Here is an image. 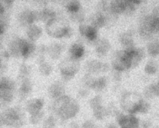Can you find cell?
I'll list each match as a JSON object with an SVG mask.
<instances>
[{"label": "cell", "instance_id": "obj_20", "mask_svg": "<svg viewBox=\"0 0 159 128\" xmlns=\"http://www.w3.org/2000/svg\"><path fill=\"white\" fill-rule=\"evenodd\" d=\"M32 85L29 78L22 80L20 87L19 88V96L20 99H24L27 96H28L32 91Z\"/></svg>", "mask_w": 159, "mask_h": 128}, {"label": "cell", "instance_id": "obj_49", "mask_svg": "<svg viewBox=\"0 0 159 128\" xmlns=\"http://www.w3.org/2000/svg\"><path fill=\"white\" fill-rule=\"evenodd\" d=\"M4 12V7L2 4L0 3V17H1Z\"/></svg>", "mask_w": 159, "mask_h": 128}, {"label": "cell", "instance_id": "obj_18", "mask_svg": "<svg viewBox=\"0 0 159 128\" xmlns=\"http://www.w3.org/2000/svg\"><path fill=\"white\" fill-rule=\"evenodd\" d=\"M42 34V29L35 24H32L28 26L27 30V35L28 38L31 41H35L38 40Z\"/></svg>", "mask_w": 159, "mask_h": 128}, {"label": "cell", "instance_id": "obj_39", "mask_svg": "<svg viewBox=\"0 0 159 128\" xmlns=\"http://www.w3.org/2000/svg\"><path fill=\"white\" fill-rule=\"evenodd\" d=\"M55 124V119L53 116H49L44 121L43 124V128H54Z\"/></svg>", "mask_w": 159, "mask_h": 128}, {"label": "cell", "instance_id": "obj_47", "mask_svg": "<svg viewBox=\"0 0 159 128\" xmlns=\"http://www.w3.org/2000/svg\"><path fill=\"white\" fill-rule=\"evenodd\" d=\"M70 128H79V126L78 123L75 122H72L70 124Z\"/></svg>", "mask_w": 159, "mask_h": 128}, {"label": "cell", "instance_id": "obj_1", "mask_svg": "<svg viewBox=\"0 0 159 128\" xmlns=\"http://www.w3.org/2000/svg\"><path fill=\"white\" fill-rule=\"evenodd\" d=\"M52 109L62 119L65 120L75 116L79 112L80 106L75 99L64 94L55 99Z\"/></svg>", "mask_w": 159, "mask_h": 128}, {"label": "cell", "instance_id": "obj_16", "mask_svg": "<svg viewBox=\"0 0 159 128\" xmlns=\"http://www.w3.org/2000/svg\"><path fill=\"white\" fill-rule=\"evenodd\" d=\"M35 45L33 41L27 40L22 39L21 57L24 58H28L34 52Z\"/></svg>", "mask_w": 159, "mask_h": 128}, {"label": "cell", "instance_id": "obj_51", "mask_svg": "<svg viewBox=\"0 0 159 128\" xmlns=\"http://www.w3.org/2000/svg\"><path fill=\"white\" fill-rule=\"evenodd\" d=\"M2 124V118H1V116H0V125Z\"/></svg>", "mask_w": 159, "mask_h": 128}, {"label": "cell", "instance_id": "obj_48", "mask_svg": "<svg viewBox=\"0 0 159 128\" xmlns=\"http://www.w3.org/2000/svg\"><path fill=\"white\" fill-rule=\"evenodd\" d=\"M128 1H130V2L133 3L134 4L136 5V6H137L139 4H140L141 2L142 1V0H128Z\"/></svg>", "mask_w": 159, "mask_h": 128}, {"label": "cell", "instance_id": "obj_12", "mask_svg": "<svg viewBox=\"0 0 159 128\" xmlns=\"http://www.w3.org/2000/svg\"><path fill=\"white\" fill-rule=\"evenodd\" d=\"M79 31L82 36H84L89 41H94L98 37V29L91 25L80 24Z\"/></svg>", "mask_w": 159, "mask_h": 128}, {"label": "cell", "instance_id": "obj_14", "mask_svg": "<svg viewBox=\"0 0 159 128\" xmlns=\"http://www.w3.org/2000/svg\"><path fill=\"white\" fill-rule=\"evenodd\" d=\"M48 92L51 98L56 99L64 95L65 87L61 83L57 81L50 86Z\"/></svg>", "mask_w": 159, "mask_h": 128}, {"label": "cell", "instance_id": "obj_36", "mask_svg": "<svg viewBox=\"0 0 159 128\" xmlns=\"http://www.w3.org/2000/svg\"><path fill=\"white\" fill-rule=\"evenodd\" d=\"M89 105L92 109H94L100 106H102V98L100 96L98 95L93 98L89 101Z\"/></svg>", "mask_w": 159, "mask_h": 128}, {"label": "cell", "instance_id": "obj_24", "mask_svg": "<svg viewBox=\"0 0 159 128\" xmlns=\"http://www.w3.org/2000/svg\"><path fill=\"white\" fill-rule=\"evenodd\" d=\"M55 18L56 14L52 10L45 9L39 12V20L43 21L45 24L50 22Z\"/></svg>", "mask_w": 159, "mask_h": 128}, {"label": "cell", "instance_id": "obj_29", "mask_svg": "<svg viewBox=\"0 0 159 128\" xmlns=\"http://www.w3.org/2000/svg\"><path fill=\"white\" fill-rule=\"evenodd\" d=\"M31 71L30 67L26 65L25 63H23L21 65L19 68V77L22 81L25 79L28 78V76L30 75Z\"/></svg>", "mask_w": 159, "mask_h": 128}, {"label": "cell", "instance_id": "obj_42", "mask_svg": "<svg viewBox=\"0 0 159 128\" xmlns=\"http://www.w3.org/2000/svg\"><path fill=\"white\" fill-rule=\"evenodd\" d=\"M153 17H154L153 22V32L154 33H159V17H155L154 16Z\"/></svg>", "mask_w": 159, "mask_h": 128}, {"label": "cell", "instance_id": "obj_37", "mask_svg": "<svg viewBox=\"0 0 159 128\" xmlns=\"http://www.w3.org/2000/svg\"><path fill=\"white\" fill-rule=\"evenodd\" d=\"M144 95L147 98H152L156 96L155 92V88H154V85H150L148 86H147L143 91Z\"/></svg>", "mask_w": 159, "mask_h": 128}, {"label": "cell", "instance_id": "obj_40", "mask_svg": "<svg viewBox=\"0 0 159 128\" xmlns=\"http://www.w3.org/2000/svg\"><path fill=\"white\" fill-rule=\"evenodd\" d=\"M94 80H95V79H94L89 74L85 75L83 78V81H84L85 85L90 88H92L93 83L94 82Z\"/></svg>", "mask_w": 159, "mask_h": 128}, {"label": "cell", "instance_id": "obj_34", "mask_svg": "<svg viewBox=\"0 0 159 128\" xmlns=\"http://www.w3.org/2000/svg\"><path fill=\"white\" fill-rule=\"evenodd\" d=\"M144 70L145 73L148 75L155 74L157 70V65L155 62L153 61H150L146 64Z\"/></svg>", "mask_w": 159, "mask_h": 128}, {"label": "cell", "instance_id": "obj_8", "mask_svg": "<svg viewBox=\"0 0 159 128\" xmlns=\"http://www.w3.org/2000/svg\"><path fill=\"white\" fill-rule=\"evenodd\" d=\"M117 120L121 128H139V127L138 119L131 114L126 116L119 114L117 115Z\"/></svg>", "mask_w": 159, "mask_h": 128}, {"label": "cell", "instance_id": "obj_33", "mask_svg": "<svg viewBox=\"0 0 159 128\" xmlns=\"http://www.w3.org/2000/svg\"><path fill=\"white\" fill-rule=\"evenodd\" d=\"M39 69L40 73L44 76L49 75L52 71V67L51 66V65L45 62L40 63Z\"/></svg>", "mask_w": 159, "mask_h": 128}, {"label": "cell", "instance_id": "obj_31", "mask_svg": "<svg viewBox=\"0 0 159 128\" xmlns=\"http://www.w3.org/2000/svg\"><path fill=\"white\" fill-rule=\"evenodd\" d=\"M93 111L94 117L98 120L102 119L107 114V110L102 106H100L93 109Z\"/></svg>", "mask_w": 159, "mask_h": 128}, {"label": "cell", "instance_id": "obj_50", "mask_svg": "<svg viewBox=\"0 0 159 128\" xmlns=\"http://www.w3.org/2000/svg\"><path fill=\"white\" fill-rule=\"evenodd\" d=\"M106 128H117V127H116V126L115 124H109V125L107 126Z\"/></svg>", "mask_w": 159, "mask_h": 128}, {"label": "cell", "instance_id": "obj_26", "mask_svg": "<svg viewBox=\"0 0 159 128\" xmlns=\"http://www.w3.org/2000/svg\"><path fill=\"white\" fill-rule=\"evenodd\" d=\"M106 24V19L104 16L101 14H96L91 19V26L95 27L96 29H99L104 26Z\"/></svg>", "mask_w": 159, "mask_h": 128}, {"label": "cell", "instance_id": "obj_45", "mask_svg": "<svg viewBox=\"0 0 159 128\" xmlns=\"http://www.w3.org/2000/svg\"><path fill=\"white\" fill-rule=\"evenodd\" d=\"M78 94H79V96H80L81 97L86 96L88 95V91H86V89H81V90L79 91Z\"/></svg>", "mask_w": 159, "mask_h": 128}, {"label": "cell", "instance_id": "obj_17", "mask_svg": "<svg viewBox=\"0 0 159 128\" xmlns=\"http://www.w3.org/2000/svg\"><path fill=\"white\" fill-rule=\"evenodd\" d=\"M110 47V43L106 39H100L96 43V52L100 56L106 55L109 52Z\"/></svg>", "mask_w": 159, "mask_h": 128}, {"label": "cell", "instance_id": "obj_30", "mask_svg": "<svg viewBox=\"0 0 159 128\" xmlns=\"http://www.w3.org/2000/svg\"><path fill=\"white\" fill-rule=\"evenodd\" d=\"M150 109V104L145 101L140 99L137 103V112L142 114L147 113Z\"/></svg>", "mask_w": 159, "mask_h": 128}, {"label": "cell", "instance_id": "obj_11", "mask_svg": "<svg viewBox=\"0 0 159 128\" xmlns=\"http://www.w3.org/2000/svg\"><path fill=\"white\" fill-rule=\"evenodd\" d=\"M140 99L137 101H133V96L131 94H126L122 99L121 106L124 109H125L129 113L133 114L137 112V103Z\"/></svg>", "mask_w": 159, "mask_h": 128}, {"label": "cell", "instance_id": "obj_27", "mask_svg": "<svg viewBox=\"0 0 159 128\" xmlns=\"http://www.w3.org/2000/svg\"><path fill=\"white\" fill-rule=\"evenodd\" d=\"M106 85H107V80L106 78L104 76H101L97 79H95L91 88L95 91H99L102 90L106 86Z\"/></svg>", "mask_w": 159, "mask_h": 128}, {"label": "cell", "instance_id": "obj_10", "mask_svg": "<svg viewBox=\"0 0 159 128\" xmlns=\"http://www.w3.org/2000/svg\"><path fill=\"white\" fill-rule=\"evenodd\" d=\"M19 22L24 26H29L34 22L39 20V12L30 11H25L19 16Z\"/></svg>", "mask_w": 159, "mask_h": 128}, {"label": "cell", "instance_id": "obj_52", "mask_svg": "<svg viewBox=\"0 0 159 128\" xmlns=\"http://www.w3.org/2000/svg\"><path fill=\"white\" fill-rule=\"evenodd\" d=\"M0 63H1V60H0Z\"/></svg>", "mask_w": 159, "mask_h": 128}, {"label": "cell", "instance_id": "obj_9", "mask_svg": "<svg viewBox=\"0 0 159 128\" xmlns=\"http://www.w3.org/2000/svg\"><path fill=\"white\" fill-rule=\"evenodd\" d=\"M125 50L128 54L131 68L137 66L145 56V52L142 48H135L134 47Z\"/></svg>", "mask_w": 159, "mask_h": 128}, {"label": "cell", "instance_id": "obj_25", "mask_svg": "<svg viewBox=\"0 0 159 128\" xmlns=\"http://www.w3.org/2000/svg\"><path fill=\"white\" fill-rule=\"evenodd\" d=\"M47 51L50 57L52 59L56 60L60 57L62 48L59 43H53L48 48Z\"/></svg>", "mask_w": 159, "mask_h": 128}, {"label": "cell", "instance_id": "obj_2", "mask_svg": "<svg viewBox=\"0 0 159 128\" xmlns=\"http://www.w3.org/2000/svg\"><path fill=\"white\" fill-rule=\"evenodd\" d=\"M47 34L54 38H69L72 35L71 29L66 24L58 21L57 18L46 24Z\"/></svg>", "mask_w": 159, "mask_h": 128}, {"label": "cell", "instance_id": "obj_32", "mask_svg": "<svg viewBox=\"0 0 159 128\" xmlns=\"http://www.w3.org/2000/svg\"><path fill=\"white\" fill-rule=\"evenodd\" d=\"M80 7V3L78 0H71L66 4L67 10L71 13L78 12Z\"/></svg>", "mask_w": 159, "mask_h": 128}, {"label": "cell", "instance_id": "obj_5", "mask_svg": "<svg viewBox=\"0 0 159 128\" xmlns=\"http://www.w3.org/2000/svg\"><path fill=\"white\" fill-rule=\"evenodd\" d=\"M1 118L3 124L15 128H19L23 124L20 112L17 109L9 108L6 110L1 115Z\"/></svg>", "mask_w": 159, "mask_h": 128}, {"label": "cell", "instance_id": "obj_43", "mask_svg": "<svg viewBox=\"0 0 159 128\" xmlns=\"http://www.w3.org/2000/svg\"><path fill=\"white\" fill-rule=\"evenodd\" d=\"M81 128H97V126L93 121H86L83 124Z\"/></svg>", "mask_w": 159, "mask_h": 128}, {"label": "cell", "instance_id": "obj_35", "mask_svg": "<svg viewBox=\"0 0 159 128\" xmlns=\"http://www.w3.org/2000/svg\"><path fill=\"white\" fill-rule=\"evenodd\" d=\"M43 117V112L40 111L34 114H30V122L32 124H38Z\"/></svg>", "mask_w": 159, "mask_h": 128}, {"label": "cell", "instance_id": "obj_7", "mask_svg": "<svg viewBox=\"0 0 159 128\" xmlns=\"http://www.w3.org/2000/svg\"><path fill=\"white\" fill-rule=\"evenodd\" d=\"M153 19L154 17L152 14L147 16L142 19L139 25V34L144 39L151 38L154 34L153 29Z\"/></svg>", "mask_w": 159, "mask_h": 128}, {"label": "cell", "instance_id": "obj_13", "mask_svg": "<svg viewBox=\"0 0 159 128\" xmlns=\"http://www.w3.org/2000/svg\"><path fill=\"white\" fill-rule=\"evenodd\" d=\"M86 70L90 73L105 72L108 70V65L98 60H91L86 63Z\"/></svg>", "mask_w": 159, "mask_h": 128}, {"label": "cell", "instance_id": "obj_4", "mask_svg": "<svg viewBox=\"0 0 159 128\" xmlns=\"http://www.w3.org/2000/svg\"><path fill=\"white\" fill-rule=\"evenodd\" d=\"M15 83L7 77L0 79V100L4 103H10L13 99Z\"/></svg>", "mask_w": 159, "mask_h": 128}, {"label": "cell", "instance_id": "obj_46", "mask_svg": "<svg viewBox=\"0 0 159 128\" xmlns=\"http://www.w3.org/2000/svg\"><path fill=\"white\" fill-rule=\"evenodd\" d=\"M154 88L156 96H159V81L156 85H154Z\"/></svg>", "mask_w": 159, "mask_h": 128}, {"label": "cell", "instance_id": "obj_6", "mask_svg": "<svg viewBox=\"0 0 159 128\" xmlns=\"http://www.w3.org/2000/svg\"><path fill=\"white\" fill-rule=\"evenodd\" d=\"M112 65L115 70L119 71L131 68L127 52L125 50L118 51L115 54V57L112 60Z\"/></svg>", "mask_w": 159, "mask_h": 128}, {"label": "cell", "instance_id": "obj_22", "mask_svg": "<svg viewBox=\"0 0 159 128\" xmlns=\"http://www.w3.org/2000/svg\"><path fill=\"white\" fill-rule=\"evenodd\" d=\"M127 0H112L111 2V9L113 13L122 14L125 8Z\"/></svg>", "mask_w": 159, "mask_h": 128}, {"label": "cell", "instance_id": "obj_41", "mask_svg": "<svg viewBox=\"0 0 159 128\" xmlns=\"http://www.w3.org/2000/svg\"><path fill=\"white\" fill-rule=\"evenodd\" d=\"M78 12H75V13H72L73 14H72L71 19H72V20H73L75 22H81L84 19V15L83 14H81V13H79Z\"/></svg>", "mask_w": 159, "mask_h": 128}, {"label": "cell", "instance_id": "obj_3", "mask_svg": "<svg viewBox=\"0 0 159 128\" xmlns=\"http://www.w3.org/2000/svg\"><path fill=\"white\" fill-rule=\"evenodd\" d=\"M80 63L78 60L70 58L65 59L59 65L60 73L62 78L65 81L71 80L79 71Z\"/></svg>", "mask_w": 159, "mask_h": 128}, {"label": "cell", "instance_id": "obj_28", "mask_svg": "<svg viewBox=\"0 0 159 128\" xmlns=\"http://www.w3.org/2000/svg\"><path fill=\"white\" fill-rule=\"evenodd\" d=\"M147 51L152 57H155L159 55V42L157 41L152 42L147 45Z\"/></svg>", "mask_w": 159, "mask_h": 128}, {"label": "cell", "instance_id": "obj_38", "mask_svg": "<svg viewBox=\"0 0 159 128\" xmlns=\"http://www.w3.org/2000/svg\"><path fill=\"white\" fill-rule=\"evenodd\" d=\"M135 9H136V5L134 4L133 3L130 2V1H129L127 0L126 6H125V8L124 11V14L128 15V16L132 15L135 12Z\"/></svg>", "mask_w": 159, "mask_h": 128}, {"label": "cell", "instance_id": "obj_44", "mask_svg": "<svg viewBox=\"0 0 159 128\" xmlns=\"http://www.w3.org/2000/svg\"><path fill=\"white\" fill-rule=\"evenodd\" d=\"M6 22L5 21L2 20V19H0V35L3 34L4 32L6 30Z\"/></svg>", "mask_w": 159, "mask_h": 128}, {"label": "cell", "instance_id": "obj_15", "mask_svg": "<svg viewBox=\"0 0 159 128\" xmlns=\"http://www.w3.org/2000/svg\"><path fill=\"white\" fill-rule=\"evenodd\" d=\"M44 104V101L42 98H34L29 100L26 105V109L30 114L40 111Z\"/></svg>", "mask_w": 159, "mask_h": 128}, {"label": "cell", "instance_id": "obj_21", "mask_svg": "<svg viewBox=\"0 0 159 128\" xmlns=\"http://www.w3.org/2000/svg\"><path fill=\"white\" fill-rule=\"evenodd\" d=\"M22 39H17L11 42L9 45V53L16 57L21 56Z\"/></svg>", "mask_w": 159, "mask_h": 128}, {"label": "cell", "instance_id": "obj_23", "mask_svg": "<svg viewBox=\"0 0 159 128\" xmlns=\"http://www.w3.org/2000/svg\"><path fill=\"white\" fill-rule=\"evenodd\" d=\"M119 41L124 50L134 47V40L132 35L130 33L125 32L122 34L119 37Z\"/></svg>", "mask_w": 159, "mask_h": 128}, {"label": "cell", "instance_id": "obj_19", "mask_svg": "<svg viewBox=\"0 0 159 128\" xmlns=\"http://www.w3.org/2000/svg\"><path fill=\"white\" fill-rule=\"evenodd\" d=\"M69 53L70 57L78 60L83 56L84 53V48L81 44L75 43L72 44L70 47Z\"/></svg>", "mask_w": 159, "mask_h": 128}]
</instances>
